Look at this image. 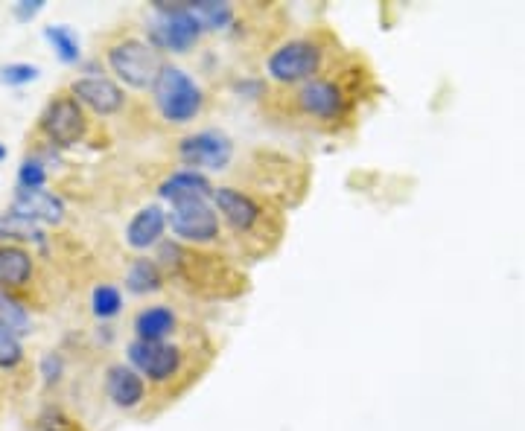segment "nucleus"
<instances>
[{"label": "nucleus", "instance_id": "3", "mask_svg": "<svg viewBox=\"0 0 525 431\" xmlns=\"http://www.w3.org/2000/svg\"><path fill=\"white\" fill-rule=\"evenodd\" d=\"M105 59H108V67L129 85V88H138V91H146V88H155L161 70H164V62H161V53L140 41V38H120L114 44H108L105 50Z\"/></svg>", "mask_w": 525, "mask_h": 431}, {"label": "nucleus", "instance_id": "27", "mask_svg": "<svg viewBox=\"0 0 525 431\" xmlns=\"http://www.w3.org/2000/svg\"><path fill=\"white\" fill-rule=\"evenodd\" d=\"M35 79H38V67L30 65V62H12V65H6L0 70V82L3 85H12V88L30 85Z\"/></svg>", "mask_w": 525, "mask_h": 431}, {"label": "nucleus", "instance_id": "7", "mask_svg": "<svg viewBox=\"0 0 525 431\" xmlns=\"http://www.w3.org/2000/svg\"><path fill=\"white\" fill-rule=\"evenodd\" d=\"M167 225L178 239L193 242V245L216 242L219 231H222L219 213H216L213 201L205 196H187V199L173 201L170 213H167Z\"/></svg>", "mask_w": 525, "mask_h": 431}, {"label": "nucleus", "instance_id": "5", "mask_svg": "<svg viewBox=\"0 0 525 431\" xmlns=\"http://www.w3.org/2000/svg\"><path fill=\"white\" fill-rule=\"evenodd\" d=\"M202 24L196 15L187 9V3H161L155 0V15L149 21V38L152 47L170 50V53H187L199 38H202Z\"/></svg>", "mask_w": 525, "mask_h": 431}, {"label": "nucleus", "instance_id": "26", "mask_svg": "<svg viewBox=\"0 0 525 431\" xmlns=\"http://www.w3.org/2000/svg\"><path fill=\"white\" fill-rule=\"evenodd\" d=\"M44 184H47V169H44V164L38 158L24 161L21 169H18V187L21 190H44Z\"/></svg>", "mask_w": 525, "mask_h": 431}, {"label": "nucleus", "instance_id": "21", "mask_svg": "<svg viewBox=\"0 0 525 431\" xmlns=\"http://www.w3.org/2000/svg\"><path fill=\"white\" fill-rule=\"evenodd\" d=\"M187 9L196 15V21L202 24V30H225L228 24H234L237 12L231 3H213V0H196V3H187Z\"/></svg>", "mask_w": 525, "mask_h": 431}, {"label": "nucleus", "instance_id": "10", "mask_svg": "<svg viewBox=\"0 0 525 431\" xmlns=\"http://www.w3.org/2000/svg\"><path fill=\"white\" fill-rule=\"evenodd\" d=\"M129 362L140 376L152 379L155 385H170L184 370V350L170 341H140L129 344Z\"/></svg>", "mask_w": 525, "mask_h": 431}, {"label": "nucleus", "instance_id": "15", "mask_svg": "<svg viewBox=\"0 0 525 431\" xmlns=\"http://www.w3.org/2000/svg\"><path fill=\"white\" fill-rule=\"evenodd\" d=\"M35 257L21 245H0V289H24L35 274Z\"/></svg>", "mask_w": 525, "mask_h": 431}, {"label": "nucleus", "instance_id": "13", "mask_svg": "<svg viewBox=\"0 0 525 431\" xmlns=\"http://www.w3.org/2000/svg\"><path fill=\"white\" fill-rule=\"evenodd\" d=\"M15 216H24L35 225H62L65 222V201L47 190H15V199L9 207Z\"/></svg>", "mask_w": 525, "mask_h": 431}, {"label": "nucleus", "instance_id": "9", "mask_svg": "<svg viewBox=\"0 0 525 431\" xmlns=\"http://www.w3.org/2000/svg\"><path fill=\"white\" fill-rule=\"evenodd\" d=\"M213 207L222 213V219L237 233V239H260L257 233L266 231V207L254 196L237 187H213Z\"/></svg>", "mask_w": 525, "mask_h": 431}, {"label": "nucleus", "instance_id": "30", "mask_svg": "<svg viewBox=\"0 0 525 431\" xmlns=\"http://www.w3.org/2000/svg\"><path fill=\"white\" fill-rule=\"evenodd\" d=\"M41 9H44V0H18V3L12 6V15H15L18 21H30Z\"/></svg>", "mask_w": 525, "mask_h": 431}, {"label": "nucleus", "instance_id": "16", "mask_svg": "<svg viewBox=\"0 0 525 431\" xmlns=\"http://www.w3.org/2000/svg\"><path fill=\"white\" fill-rule=\"evenodd\" d=\"M164 231H167V213H164L158 204H149V207L138 210L135 219L129 222V228H126V242H129V248L143 251V248L161 242Z\"/></svg>", "mask_w": 525, "mask_h": 431}, {"label": "nucleus", "instance_id": "2", "mask_svg": "<svg viewBox=\"0 0 525 431\" xmlns=\"http://www.w3.org/2000/svg\"><path fill=\"white\" fill-rule=\"evenodd\" d=\"M353 102H356V97L342 79H324V76H315L310 82H304L292 94V108L301 117H310L321 126H330V129L336 123L348 120Z\"/></svg>", "mask_w": 525, "mask_h": 431}, {"label": "nucleus", "instance_id": "19", "mask_svg": "<svg viewBox=\"0 0 525 431\" xmlns=\"http://www.w3.org/2000/svg\"><path fill=\"white\" fill-rule=\"evenodd\" d=\"M12 242H33L38 248H44L47 236L41 231V225H35L24 216H15L9 210V213H0V245H12Z\"/></svg>", "mask_w": 525, "mask_h": 431}, {"label": "nucleus", "instance_id": "18", "mask_svg": "<svg viewBox=\"0 0 525 431\" xmlns=\"http://www.w3.org/2000/svg\"><path fill=\"white\" fill-rule=\"evenodd\" d=\"M178 327V318L170 306H146L135 318V332L140 341H164Z\"/></svg>", "mask_w": 525, "mask_h": 431}, {"label": "nucleus", "instance_id": "28", "mask_svg": "<svg viewBox=\"0 0 525 431\" xmlns=\"http://www.w3.org/2000/svg\"><path fill=\"white\" fill-rule=\"evenodd\" d=\"M35 431H85V429H82L73 417H68L65 411L53 408V411H44V414L38 417Z\"/></svg>", "mask_w": 525, "mask_h": 431}, {"label": "nucleus", "instance_id": "31", "mask_svg": "<svg viewBox=\"0 0 525 431\" xmlns=\"http://www.w3.org/2000/svg\"><path fill=\"white\" fill-rule=\"evenodd\" d=\"M0 161H6V146L0 143Z\"/></svg>", "mask_w": 525, "mask_h": 431}, {"label": "nucleus", "instance_id": "11", "mask_svg": "<svg viewBox=\"0 0 525 431\" xmlns=\"http://www.w3.org/2000/svg\"><path fill=\"white\" fill-rule=\"evenodd\" d=\"M234 158V143L231 137L219 129H205V132L190 134L178 143V161L193 169H210L219 172L231 164Z\"/></svg>", "mask_w": 525, "mask_h": 431}, {"label": "nucleus", "instance_id": "22", "mask_svg": "<svg viewBox=\"0 0 525 431\" xmlns=\"http://www.w3.org/2000/svg\"><path fill=\"white\" fill-rule=\"evenodd\" d=\"M44 38L53 44V50H56V56L65 62V65H76L79 59H82V50H79V38L76 33L65 27V24H50V27H44Z\"/></svg>", "mask_w": 525, "mask_h": 431}, {"label": "nucleus", "instance_id": "23", "mask_svg": "<svg viewBox=\"0 0 525 431\" xmlns=\"http://www.w3.org/2000/svg\"><path fill=\"white\" fill-rule=\"evenodd\" d=\"M0 321L15 330L18 335H30V315H27V306H21V300H15L6 289H0Z\"/></svg>", "mask_w": 525, "mask_h": 431}, {"label": "nucleus", "instance_id": "14", "mask_svg": "<svg viewBox=\"0 0 525 431\" xmlns=\"http://www.w3.org/2000/svg\"><path fill=\"white\" fill-rule=\"evenodd\" d=\"M105 394L117 408H138L146 399V382L135 367L111 365L105 370Z\"/></svg>", "mask_w": 525, "mask_h": 431}, {"label": "nucleus", "instance_id": "4", "mask_svg": "<svg viewBox=\"0 0 525 431\" xmlns=\"http://www.w3.org/2000/svg\"><path fill=\"white\" fill-rule=\"evenodd\" d=\"M152 91H155V105L161 117L175 126L196 120L205 108V91L175 65H164Z\"/></svg>", "mask_w": 525, "mask_h": 431}, {"label": "nucleus", "instance_id": "6", "mask_svg": "<svg viewBox=\"0 0 525 431\" xmlns=\"http://www.w3.org/2000/svg\"><path fill=\"white\" fill-rule=\"evenodd\" d=\"M324 65V47L315 38H292L272 50L266 59L269 76L280 85H304L315 79V73Z\"/></svg>", "mask_w": 525, "mask_h": 431}, {"label": "nucleus", "instance_id": "12", "mask_svg": "<svg viewBox=\"0 0 525 431\" xmlns=\"http://www.w3.org/2000/svg\"><path fill=\"white\" fill-rule=\"evenodd\" d=\"M70 94L76 97L79 105H88L97 114H117L126 102V94L117 82L105 79V76H82L70 85Z\"/></svg>", "mask_w": 525, "mask_h": 431}, {"label": "nucleus", "instance_id": "8", "mask_svg": "<svg viewBox=\"0 0 525 431\" xmlns=\"http://www.w3.org/2000/svg\"><path fill=\"white\" fill-rule=\"evenodd\" d=\"M41 134L56 146V149H68L82 143V137L88 132V117L85 108L76 102L73 94H56L53 100L47 102L41 120H38Z\"/></svg>", "mask_w": 525, "mask_h": 431}, {"label": "nucleus", "instance_id": "17", "mask_svg": "<svg viewBox=\"0 0 525 431\" xmlns=\"http://www.w3.org/2000/svg\"><path fill=\"white\" fill-rule=\"evenodd\" d=\"M161 199H167L170 204L178 199H187V196H205V199H213V184L202 172L196 169H178L173 172L161 187H158Z\"/></svg>", "mask_w": 525, "mask_h": 431}, {"label": "nucleus", "instance_id": "1", "mask_svg": "<svg viewBox=\"0 0 525 431\" xmlns=\"http://www.w3.org/2000/svg\"><path fill=\"white\" fill-rule=\"evenodd\" d=\"M161 260L167 274L178 280L184 289L208 298H237L245 292V274L228 266L222 257L193 251L178 242H164L161 245Z\"/></svg>", "mask_w": 525, "mask_h": 431}, {"label": "nucleus", "instance_id": "24", "mask_svg": "<svg viewBox=\"0 0 525 431\" xmlns=\"http://www.w3.org/2000/svg\"><path fill=\"white\" fill-rule=\"evenodd\" d=\"M91 309H94L97 318H114V315L123 309V295H120V289L111 286V283L97 286L94 295H91Z\"/></svg>", "mask_w": 525, "mask_h": 431}, {"label": "nucleus", "instance_id": "29", "mask_svg": "<svg viewBox=\"0 0 525 431\" xmlns=\"http://www.w3.org/2000/svg\"><path fill=\"white\" fill-rule=\"evenodd\" d=\"M62 367H65V362H62L59 353H47V356L41 359V376H44L47 382H56V379L62 376Z\"/></svg>", "mask_w": 525, "mask_h": 431}, {"label": "nucleus", "instance_id": "20", "mask_svg": "<svg viewBox=\"0 0 525 431\" xmlns=\"http://www.w3.org/2000/svg\"><path fill=\"white\" fill-rule=\"evenodd\" d=\"M126 286L135 295H152L164 289V271L155 260H135L126 274Z\"/></svg>", "mask_w": 525, "mask_h": 431}, {"label": "nucleus", "instance_id": "25", "mask_svg": "<svg viewBox=\"0 0 525 431\" xmlns=\"http://www.w3.org/2000/svg\"><path fill=\"white\" fill-rule=\"evenodd\" d=\"M24 362V347H21V335L15 330H9L0 321V367L3 370H15Z\"/></svg>", "mask_w": 525, "mask_h": 431}]
</instances>
